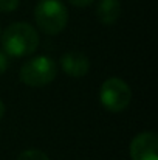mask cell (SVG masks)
<instances>
[{"label":"cell","instance_id":"obj_1","mask_svg":"<svg viewBox=\"0 0 158 160\" xmlns=\"http://www.w3.org/2000/svg\"><path fill=\"white\" fill-rule=\"evenodd\" d=\"M3 52L11 58H25L33 54L39 47L37 30L26 22H14L0 34Z\"/></svg>","mask_w":158,"mask_h":160},{"label":"cell","instance_id":"obj_2","mask_svg":"<svg viewBox=\"0 0 158 160\" xmlns=\"http://www.w3.org/2000/svg\"><path fill=\"white\" fill-rule=\"evenodd\" d=\"M34 20L42 33L56 36L68 23V9L60 0H39L34 6Z\"/></svg>","mask_w":158,"mask_h":160},{"label":"cell","instance_id":"obj_3","mask_svg":"<svg viewBox=\"0 0 158 160\" xmlns=\"http://www.w3.org/2000/svg\"><path fill=\"white\" fill-rule=\"evenodd\" d=\"M57 76V65L50 56H34L26 59L20 70L19 79L28 87H45Z\"/></svg>","mask_w":158,"mask_h":160},{"label":"cell","instance_id":"obj_4","mask_svg":"<svg viewBox=\"0 0 158 160\" xmlns=\"http://www.w3.org/2000/svg\"><path fill=\"white\" fill-rule=\"evenodd\" d=\"M99 101L105 110L112 113H119L130 106L132 89L121 78H107L99 89Z\"/></svg>","mask_w":158,"mask_h":160},{"label":"cell","instance_id":"obj_5","mask_svg":"<svg viewBox=\"0 0 158 160\" xmlns=\"http://www.w3.org/2000/svg\"><path fill=\"white\" fill-rule=\"evenodd\" d=\"M132 160H158V137L154 131L136 134L129 146Z\"/></svg>","mask_w":158,"mask_h":160},{"label":"cell","instance_id":"obj_6","mask_svg":"<svg viewBox=\"0 0 158 160\" xmlns=\"http://www.w3.org/2000/svg\"><path fill=\"white\" fill-rule=\"evenodd\" d=\"M60 68L71 78H82L90 72V59L81 52H67L60 56Z\"/></svg>","mask_w":158,"mask_h":160},{"label":"cell","instance_id":"obj_7","mask_svg":"<svg viewBox=\"0 0 158 160\" xmlns=\"http://www.w3.org/2000/svg\"><path fill=\"white\" fill-rule=\"evenodd\" d=\"M121 16L119 0H99L96 6V17L103 25H113Z\"/></svg>","mask_w":158,"mask_h":160},{"label":"cell","instance_id":"obj_8","mask_svg":"<svg viewBox=\"0 0 158 160\" xmlns=\"http://www.w3.org/2000/svg\"><path fill=\"white\" fill-rule=\"evenodd\" d=\"M17 160H50V157L41 149H25L19 154Z\"/></svg>","mask_w":158,"mask_h":160},{"label":"cell","instance_id":"obj_9","mask_svg":"<svg viewBox=\"0 0 158 160\" xmlns=\"http://www.w3.org/2000/svg\"><path fill=\"white\" fill-rule=\"evenodd\" d=\"M20 0H0V12H12L19 8Z\"/></svg>","mask_w":158,"mask_h":160},{"label":"cell","instance_id":"obj_10","mask_svg":"<svg viewBox=\"0 0 158 160\" xmlns=\"http://www.w3.org/2000/svg\"><path fill=\"white\" fill-rule=\"evenodd\" d=\"M8 58H9L8 54L0 50V76L8 70V65H9V59H8Z\"/></svg>","mask_w":158,"mask_h":160},{"label":"cell","instance_id":"obj_11","mask_svg":"<svg viewBox=\"0 0 158 160\" xmlns=\"http://www.w3.org/2000/svg\"><path fill=\"white\" fill-rule=\"evenodd\" d=\"M67 2L76 8H85V6H90L95 0H67Z\"/></svg>","mask_w":158,"mask_h":160},{"label":"cell","instance_id":"obj_12","mask_svg":"<svg viewBox=\"0 0 158 160\" xmlns=\"http://www.w3.org/2000/svg\"><path fill=\"white\" fill-rule=\"evenodd\" d=\"M5 112H6V107H5V103L0 100V121H2V118L5 117Z\"/></svg>","mask_w":158,"mask_h":160},{"label":"cell","instance_id":"obj_13","mask_svg":"<svg viewBox=\"0 0 158 160\" xmlns=\"http://www.w3.org/2000/svg\"><path fill=\"white\" fill-rule=\"evenodd\" d=\"M0 34H2V31H0Z\"/></svg>","mask_w":158,"mask_h":160}]
</instances>
